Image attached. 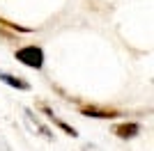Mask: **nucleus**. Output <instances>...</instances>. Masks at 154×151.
<instances>
[{
    "instance_id": "nucleus-3",
    "label": "nucleus",
    "mask_w": 154,
    "mask_h": 151,
    "mask_svg": "<svg viewBox=\"0 0 154 151\" xmlns=\"http://www.w3.org/2000/svg\"><path fill=\"white\" fill-rule=\"evenodd\" d=\"M110 131L120 140H134V138L140 135V124L138 121H122V124H115Z\"/></svg>"
},
{
    "instance_id": "nucleus-4",
    "label": "nucleus",
    "mask_w": 154,
    "mask_h": 151,
    "mask_svg": "<svg viewBox=\"0 0 154 151\" xmlns=\"http://www.w3.org/2000/svg\"><path fill=\"white\" fill-rule=\"evenodd\" d=\"M0 80L5 82L7 87H12V89H21V92H30V82L23 80V78H19V76H14V73H7V71L0 69Z\"/></svg>"
},
{
    "instance_id": "nucleus-2",
    "label": "nucleus",
    "mask_w": 154,
    "mask_h": 151,
    "mask_svg": "<svg viewBox=\"0 0 154 151\" xmlns=\"http://www.w3.org/2000/svg\"><path fill=\"white\" fill-rule=\"evenodd\" d=\"M78 112L83 114V117H90V119H117V117H122V110H117V108H101V105H81Z\"/></svg>"
},
{
    "instance_id": "nucleus-1",
    "label": "nucleus",
    "mask_w": 154,
    "mask_h": 151,
    "mask_svg": "<svg viewBox=\"0 0 154 151\" xmlns=\"http://www.w3.org/2000/svg\"><path fill=\"white\" fill-rule=\"evenodd\" d=\"M14 57H16V62H21L23 67H28V69H42L44 67V48L37 44H28V46H21V48H16V53H14Z\"/></svg>"
},
{
    "instance_id": "nucleus-5",
    "label": "nucleus",
    "mask_w": 154,
    "mask_h": 151,
    "mask_svg": "<svg viewBox=\"0 0 154 151\" xmlns=\"http://www.w3.org/2000/svg\"><path fill=\"white\" fill-rule=\"evenodd\" d=\"M0 28H7V30L16 32V34H30L32 28H28V25H21V23H14V21L5 19V16H0Z\"/></svg>"
},
{
    "instance_id": "nucleus-6",
    "label": "nucleus",
    "mask_w": 154,
    "mask_h": 151,
    "mask_svg": "<svg viewBox=\"0 0 154 151\" xmlns=\"http://www.w3.org/2000/svg\"><path fill=\"white\" fill-rule=\"evenodd\" d=\"M48 119H51L53 124L58 126V128H60V131H62V133H67V135H71V138H78V131H76V128H74V126H69V124H67V121H62V119H60V117H55V112H53L51 117H48Z\"/></svg>"
}]
</instances>
